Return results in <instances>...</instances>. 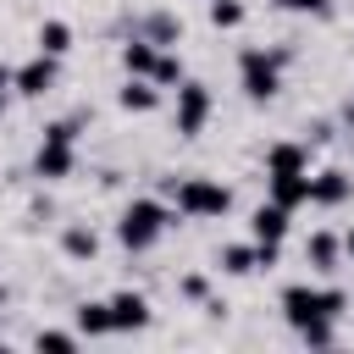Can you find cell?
<instances>
[{"label": "cell", "mask_w": 354, "mask_h": 354, "mask_svg": "<svg viewBox=\"0 0 354 354\" xmlns=\"http://www.w3.org/2000/svg\"><path fill=\"white\" fill-rule=\"evenodd\" d=\"M177 288H183V299H205V277H183Z\"/></svg>", "instance_id": "484cf974"}, {"label": "cell", "mask_w": 354, "mask_h": 354, "mask_svg": "<svg viewBox=\"0 0 354 354\" xmlns=\"http://www.w3.org/2000/svg\"><path fill=\"white\" fill-rule=\"evenodd\" d=\"M343 116H348V122H354V100H348V105H343Z\"/></svg>", "instance_id": "f1b7e54d"}, {"label": "cell", "mask_w": 354, "mask_h": 354, "mask_svg": "<svg viewBox=\"0 0 354 354\" xmlns=\"http://www.w3.org/2000/svg\"><path fill=\"white\" fill-rule=\"evenodd\" d=\"M343 254H348V260H354V227H348V232H343Z\"/></svg>", "instance_id": "83f0119b"}, {"label": "cell", "mask_w": 354, "mask_h": 354, "mask_svg": "<svg viewBox=\"0 0 354 354\" xmlns=\"http://www.w3.org/2000/svg\"><path fill=\"white\" fill-rule=\"evenodd\" d=\"M111 321H116V332H144L149 326V299L133 293V288L111 293Z\"/></svg>", "instance_id": "ba28073f"}, {"label": "cell", "mask_w": 354, "mask_h": 354, "mask_svg": "<svg viewBox=\"0 0 354 354\" xmlns=\"http://www.w3.org/2000/svg\"><path fill=\"white\" fill-rule=\"evenodd\" d=\"M171 221H177V216L166 210V199L144 194V199H133V205L122 210V221H116V243H122V249H133V254H144V249H155V243H160V232H166Z\"/></svg>", "instance_id": "7a4b0ae2"}, {"label": "cell", "mask_w": 354, "mask_h": 354, "mask_svg": "<svg viewBox=\"0 0 354 354\" xmlns=\"http://www.w3.org/2000/svg\"><path fill=\"white\" fill-rule=\"evenodd\" d=\"M293 332H299L310 348H332V343H337V321H332V315H315V321H304V326H293Z\"/></svg>", "instance_id": "44dd1931"}, {"label": "cell", "mask_w": 354, "mask_h": 354, "mask_svg": "<svg viewBox=\"0 0 354 354\" xmlns=\"http://www.w3.org/2000/svg\"><path fill=\"white\" fill-rule=\"evenodd\" d=\"M72 166H77V122H50L44 138H39L33 171L44 183H61V177H72Z\"/></svg>", "instance_id": "277c9868"}, {"label": "cell", "mask_w": 354, "mask_h": 354, "mask_svg": "<svg viewBox=\"0 0 354 354\" xmlns=\"http://www.w3.org/2000/svg\"><path fill=\"white\" fill-rule=\"evenodd\" d=\"M149 77H155L160 88H177V83H183V61H177V50H160V55H155V72H149Z\"/></svg>", "instance_id": "603a6c76"}, {"label": "cell", "mask_w": 354, "mask_h": 354, "mask_svg": "<svg viewBox=\"0 0 354 354\" xmlns=\"http://www.w3.org/2000/svg\"><path fill=\"white\" fill-rule=\"evenodd\" d=\"M288 216H293L288 205H277V199H266V205H260V210L249 216V232H254L260 243H282V238H288Z\"/></svg>", "instance_id": "8fae6325"}, {"label": "cell", "mask_w": 354, "mask_h": 354, "mask_svg": "<svg viewBox=\"0 0 354 354\" xmlns=\"http://www.w3.org/2000/svg\"><path fill=\"white\" fill-rule=\"evenodd\" d=\"M348 310V293L343 288H310V282H293V288H282V315H288V326H304V321H315V315H343Z\"/></svg>", "instance_id": "5b68a950"}, {"label": "cell", "mask_w": 354, "mask_h": 354, "mask_svg": "<svg viewBox=\"0 0 354 354\" xmlns=\"http://www.w3.org/2000/svg\"><path fill=\"white\" fill-rule=\"evenodd\" d=\"M155 55H160V44H149L144 33H133V39L122 44V72H127V77H149V72H155Z\"/></svg>", "instance_id": "4fadbf2b"}, {"label": "cell", "mask_w": 354, "mask_h": 354, "mask_svg": "<svg viewBox=\"0 0 354 354\" xmlns=\"http://www.w3.org/2000/svg\"><path fill=\"white\" fill-rule=\"evenodd\" d=\"M6 105H11V83H0V116H6Z\"/></svg>", "instance_id": "4316f807"}, {"label": "cell", "mask_w": 354, "mask_h": 354, "mask_svg": "<svg viewBox=\"0 0 354 354\" xmlns=\"http://www.w3.org/2000/svg\"><path fill=\"white\" fill-rule=\"evenodd\" d=\"M138 33H144L149 44H160V50H171V44L183 39V22H177L171 11H149V17L138 22Z\"/></svg>", "instance_id": "2e32d148"}, {"label": "cell", "mask_w": 354, "mask_h": 354, "mask_svg": "<svg viewBox=\"0 0 354 354\" xmlns=\"http://www.w3.org/2000/svg\"><path fill=\"white\" fill-rule=\"evenodd\" d=\"M216 260H221V271H227V277H249V271L260 266V249H254V243H221V254H216Z\"/></svg>", "instance_id": "d6986e66"}, {"label": "cell", "mask_w": 354, "mask_h": 354, "mask_svg": "<svg viewBox=\"0 0 354 354\" xmlns=\"http://www.w3.org/2000/svg\"><path fill=\"white\" fill-rule=\"evenodd\" d=\"M266 183H271L277 205H288V210L310 205V171H266Z\"/></svg>", "instance_id": "9c48e42d"}, {"label": "cell", "mask_w": 354, "mask_h": 354, "mask_svg": "<svg viewBox=\"0 0 354 354\" xmlns=\"http://www.w3.org/2000/svg\"><path fill=\"white\" fill-rule=\"evenodd\" d=\"M210 88L205 83H194V77H183L177 83V138H199L205 133V122H210Z\"/></svg>", "instance_id": "8992f818"}, {"label": "cell", "mask_w": 354, "mask_h": 354, "mask_svg": "<svg viewBox=\"0 0 354 354\" xmlns=\"http://www.w3.org/2000/svg\"><path fill=\"white\" fill-rule=\"evenodd\" d=\"M0 310H6V282H0Z\"/></svg>", "instance_id": "f546056e"}, {"label": "cell", "mask_w": 354, "mask_h": 354, "mask_svg": "<svg viewBox=\"0 0 354 354\" xmlns=\"http://www.w3.org/2000/svg\"><path fill=\"white\" fill-rule=\"evenodd\" d=\"M61 254H66V260H94V254H100V232L83 227V221L61 227Z\"/></svg>", "instance_id": "5bb4252c"}, {"label": "cell", "mask_w": 354, "mask_h": 354, "mask_svg": "<svg viewBox=\"0 0 354 354\" xmlns=\"http://www.w3.org/2000/svg\"><path fill=\"white\" fill-rule=\"evenodd\" d=\"M77 332H83V337H111V332H116V321H111V299H105V304H100V299L77 304Z\"/></svg>", "instance_id": "e0dca14e"}, {"label": "cell", "mask_w": 354, "mask_h": 354, "mask_svg": "<svg viewBox=\"0 0 354 354\" xmlns=\"http://www.w3.org/2000/svg\"><path fill=\"white\" fill-rule=\"evenodd\" d=\"M77 337H83V332H55V326H50V332H39V337H33V348H50V354H66V348H77Z\"/></svg>", "instance_id": "d4e9b609"}, {"label": "cell", "mask_w": 354, "mask_h": 354, "mask_svg": "<svg viewBox=\"0 0 354 354\" xmlns=\"http://www.w3.org/2000/svg\"><path fill=\"white\" fill-rule=\"evenodd\" d=\"M282 66H288V50H260V44H249L243 55H238V83H243V94L260 105V100H271L277 88H282Z\"/></svg>", "instance_id": "3957f363"}, {"label": "cell", "mask_w": 354, "mask_h": 354, "mask_svg": "<svg viewBox=\"0 0 354 354\" xmlns=\"http://www.w3.org/2000/svg\"><path fill=\"white\" fill-rule=\"evenodd\" d=\"M271 6H282V11H293V17H315V22L332 17V0H271Z\"/></svg>", "instance_id": "cb8c5ba5"}, {"label": "cell", "mask_w": 354, "mask_h": 354, "mask_svg": "<svg viewBox=\"0 0 354 354\" xmlns=\"http://www.w3.org/2000/svg\"><path fill=\"white\" fill-rule=\"evenodd\" d=\"M205 17H210V28H238L249 11H243V0H205Z\"/></svg>", "instance_id": "7402d4cb"}, {"label": "cell", "mask_w": 354, "mask_h": 354, "mask_svg": "<svg viewBox=\"0 0 354 354\" xmlns=\"http://www.w3.org/2000/svg\"><path fill=\"white\" fill-rule=\"evenodd\" d=\"M39 50H44V55H66V50H72V28H66L61 17L39 22Z\"/></svg>", "instance_id": "ffe728a7"}, {"label": "cell", "mask_w": 354, "mask_h": 354, "mask_svg": "<svg viewBox=\"0 0 354 354\" xmlns=\"http://www.w3.org/2000/svg\"><path fill=\"white\" fill-rule=\"evenodd\" d=\"M55 61L61 55H33V61H22L17 72H11V94H22V100H39V94H50L55 88Z\"/></svg>", "instance_id": "52a82bcc"}, {"label": "cell", "mask_w": 354, "mask_h": 354, "mask_svg": "<svg viewBox=\"0 0 354 354\" xmlns=\"http://www.w3.org/2000/svg\"><path fill=\"white\" fill-rule=\"evenodd\" d=\"M116 105L133 111V116H144V111L160 105V83H155V77H127V83L116 88Z\"/></svg>", "instance_id": "7c38bea8"}, {"label": "cell", "mask_w": 354, "mask_h": 354, "mask_svg": "<svg viewBox=\"0 0 354 354\" xmlns=\"http://www.w3.org/2000/svg\"><path fill=\"white\" fill-rule=\"evenodd\" d=\"M337 254H343V238H332V232H310V238H304L310 271H337Z\"/></svg>", "instance_id": "9a60e30c"}, {"label": "cell", "mask_w": 354, "mask_h": 354, "mask_svg": "<svg viewBox=\"0 0 354 354\" xmlns=\"http://www.w3.org/2000/svg\"><path fill=\"white\" fill-rule=\"evenodd\" d=\"M160 194H171L177 199V216H188V221H210V216H227L232 210V188L216 183V177H183V183L166 177Z\"/></svg>", "instance_id": "6da1fadb"}, {"label": "cell", "mask_w": 354, "mask_h": 354, "mask_svg": "<svg viewBox=\"0 0 354 354\" xmlns=\"http://www.w3.org/2000/svg\"><path fill=\"white\" fill-rule=\"evenodd\" d=\"M348 194H354V177L337 171V166H326V171L310 177V205H343Z\"/></svg>", "instance_id": "30bf717a"}, {"label": "cell", "mask_w": 354, "mask_h": 354, "mask_svg": "<svg viewBox=\"0 0 354 354\" xmlns=\"http://www.w3.org/2000/svg\"><path fill=\"white\" fill-rule=\"evenodd\" d=\"M266 171H310V149L304 144H271L266 149Z\"/></svg>", "instance_id": "ac0fdd59"}]
</instances>
